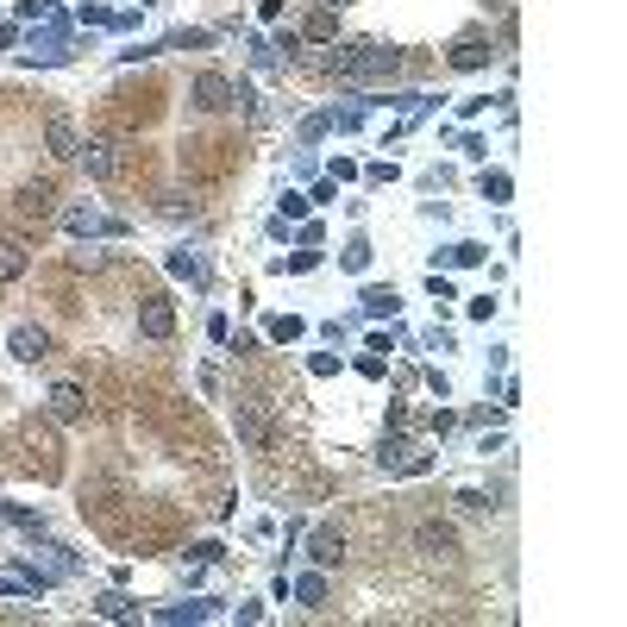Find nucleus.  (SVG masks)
Segmentation results:
<instances>
[{
	"label": "nucleus",
	"mask_w": 627,
	"mask_h": 627,
	"mask_svg": "<svg viewBox=\"0 0 627 627\" xmlns=\"http://www.w3.org/2000/svg\"><path fill=\"white\" fill-rule=\"evenodd\" d=\"M308 546H314V565H320V571H333V565L345 559V533H339V527H320Z\"/></svg>",
	"instance_id": "11"
},
{
	"label": "nucleus",
	"mask_w": 627,
	"mask_h": 627,
	"mask_svg": "<svg viewBox=\"0 0 627 627\" xmlns=\"http://www.w3.org/2000/svg\"><path fill=\"white\" fill-rule=\"evenodd\" d=\"M44 408H51V421H82V414H88V396H82L76 383H57L51 396H44Z\"/></svg>",
	"instance_id": "6"
},
{
	"label": "nucleus",
	"mask_w": 627,
	"mask_h": 627,
	"mask_svg": "<svg viewBox=\"0 0 627 627\" xmlns=\"http://www.w3.org/2000/svg\"><path fill=\"white\" fill-rule=\"evenodd\" d=\"M13 358L19 364H38V358H51V333H44V327H13Z\"/></svg>",
	"instance_id": "7"
},
{
	"label": "nucleus",
	"mask_w": 627,
	"mask_h": 627,
	"mask_svg": "<svg viewBox=\"0 0 627 627\" xmlns=\"http://www.w3.org/2000/svg\"><path fill=\"white\" fill-rule=\"evenodd\" d=\"M458 508H464V515H490V496H483V490H464Z\"/></svg>",
	"instance_id": "17"
},
{
	"label": "nucleus",
	"mask_w": 627,
	"mask_h": 627,
	"mask_svg": "<svg viewBox=\"0 0 627 627\" xmlns=\"http://www.w3.org/2000/svg\"><path fill=\"white\" fill-rule=\"evenodd\" d=\"M364 314H396V289H364Z\"/></svg>",
	"instance_id": "16"
},
{
	"label": "nucleus",
	"mask_w": 627,
	"mask_h": 627,
	"mask_svg": "<svg viewBox=\"0 0 627 627\" xmlns=\"http://www.w3.org/2000/svg\"><path fill=\"white\" fill-rule=\"evenodd\" d=\"M170 270H176V276H189V283H201V264L189 258V251H176V258H170Z\"/></svg>",
	"instance_id": "18"
},
{
	"label": "nucleus",
	"mask_w": 627,
	"mask_h": 627,
	"mask_svg": "<svg viewBox=\"0 0 627 627\" xmlns=\"http://www.w3.org/2000/svg\"><path fill=\"white\" fill-rule=\"evenodd\" d=\"M327 7H345V0H327Z\"/></svg>",
	"instance_id": "22"
},
{
	"label": "nucleus",
	"mask_w": 627,
	"mask_h": 627,
	"mask_svg": "<svg viewBox=\"0 0 627 627\" xmlns=\"http://www.w3.org/2000/svg\"><path fill=\"white\" fill-rule=\"evenodd\" d=\"M490 57H496L490 38H458V44H452V69H483Z\"/></svg>",
	"instance_id": "12"
},
{
	"label": "nucleus",
	"mask_w": 627,
	"mask_h": 627,
	"mask_svg": "<svg viewBox=\"0 0 627 627\" xmlns=\"http://www.w3.org/2000/svg\"><path fill=\"white\" fill-rule=\"evenodd\" d=\"M19 214L26 220H51L57 214V182H26V189H19Z\"/></svg>",
	"instance_id": "5"
},
{
	"label": "nucleus",
	"mask_w": 627,
	"mask_h": 627,
	"mask_svg": "<svg viewBox=\"0 0 627 627\" xmlns=\"http://www.w3.org/2000/svg\"><path fill=\"white\" fill-rule=\"evenodd\" d=\"M396 51H383V44H370V38H358V44H339V57H333V76L339 82H370V76H396Z\"/></svg>",
	"instance_id": "1"
},
{
	"label": "nucleus",
	"mask_w": 627,
	"mask_h": 627,
	"mask_svg": "<svg viewBox=\"0 0 627 627\" xmlns=\"http://www.w3.org/2000/svg\"><path fill=\"white\" fill-rule=\"evenodd\" d=\"M195 107H201V113H226V107H232V82L220 76V69L195 76Z\"/></svg>",
	"instance_id": "4"
},
{
	"label": "nucleus",
	"mask_w": 627,
	"mask_h": 627,
	"mask_svg": "<svg viewBox=\"0 0 627 627\" xmlns=\"http://www.w3.org/2000/svg\"><path fill=\"white\" fill-rule=\"evenodd\" d=\"M232 427H239V439L251 452H264L270 446V421H264V408L258 402H232Z\"/></svg>",
	"instance_id": "3"
},
{
	"label": "nucleus",
	"mask_w": 627,
	"mask_h": 627,
	"mask_svg": "<svg viewBox=\"0 0 627 627\" xmlns=\"http://www.w3.org/2000/svg\"><path fill=\"white\" fill-rule=\"evenodd\" d=\"M414 546H421V559L452 565L458 559V527L452 521H421V527H414Z\"/></svg>",
	"instance_id": "2"
},
{
	"label": "nucleus",
	"mask_w": 627,
	"mask_h": 627,
	"mask_svg": "<svg viewBox=\"0 0 627 627\" xmlns=\"http://www.w3.org/2000/svg\"><path fill=\"white\" fill-rule=\"evenodd\" d=\"M76 157H82V170L95 176V182H113V170H120V164H113V145H107V138H88Z\"/></svg>",
	"instance_id": "10"
},
{
	"label": "nucleus",
	"mask_w": 627,
	"mask_h": 627,
	"mask_svg": "<svg viewBox=\"0 0 627 627\" xmlns=\"http://www.w3.org/2000/svg\"><path fill=\"white\" fill-rule=\"evenodd\" d=\"M452 264H483V245H452Z\"/></svg>",
	"instance_id": "20"
},
{
	"label": "nucleus",
	"mask_w": 627,
	"mask_h": 627,
	"mask_svg": "<svg viewBox=\"0 0 627 627\" xmlns=\"http://www.w3.org/2000/svg\"><path fill=\"white\" fill-rule=\"evenodd\" d=\"M402 452H408V446H402V439H383V452H377V464H402Z\"/></svg>",
	"instance_id": "21"
},
{
	"label": "nucleus",
	"mask_w": 627,
	"mask_h": 627,
	"mask_svg": "<svg viewBox=\"0 0 627 627\" xmlns=\"http://www.w3.org/2000/svg\"><path fill=\"white\" fill-rule=\"evenodd\" d=\"M44 151H51L57 164H69V157L82 151V132L69 126V120H51V126H44Z\"/></svg>",
	"instance_id": "9"
},
{
	"label": "nucleus",
	"mask_w": 627,
	"mask_h": 627,
	"mask_svg": "<svg viewBox=\"0 0 627 627\" xmlns=\"http://www.w3.org/2000/svg\"><path fill=\"white\" fill-rule=\"evenodd\" d=\"M19 276H26V245L0 239V283H19Z\"/></svg>",
	"instance_id": "13"
},
{
	"label": "nucleus",
	"mask_w": 627,
	"mask_h": 627,
	"mask_svg": "<svg viewBox=\"0 0 627 627\" xmlns=\"http://www.w3.org/2000/svg\"><path fill=\"white\" fill-rule=\"evenodd\" d=\"M138 333L145 339H170L176 333V308L170 301H145V308H138Z\"/></svg>",
	"instance_id": "8"
},
{
	"label": "nucleus",
	"mask_w": 627,
	"mask_h": 627,
	"mask_svg": "<svg viewBox=\"0 0 627 627\" xmlns=\"http://www.w3.org/2000/svg\"><path fill=\"white\" fill-rule=\"evenodd\" d=\"M69 264H76V270H101L107 251H69Z\"/></svg>",
	"instance_id": "19"
},
{
	"label": "nucleus",
	"mask_w": 627,
	"mask_h": 627,
	"mask_svg": "<svg viewBox=\"0 0 627 627\" xmlns=\"http://www.w3.org/2000/svg\"><path fill=\"white\" fill-rule=\"evenodd\" d=\"M301 38H314V44H339V19H333V7L308 13V26H301Z\"/></svg>",
	"instance_id": "14"
},
{
	"label": "nucleus",
	"mask_w": 627,
	"mask_h": 627,
	"mask_svg": "<svg viewBox=\"0 0 627 627\" xmlns=\"http://www.w3.org/2000/svg\"><path fill=\"white\" fill-rule=\"evenodd\" d=\"M295 590H301V602H308V609H320V602H327V577H320V571H314V577H301V584H295Z\"/></svg>",
	"instance_id": "15"
}]
</instances>
